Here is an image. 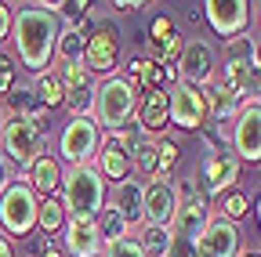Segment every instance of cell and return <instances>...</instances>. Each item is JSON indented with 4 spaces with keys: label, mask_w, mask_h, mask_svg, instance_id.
Listing matches in <instances>:
<instances>
[{
    "label": "cell",
    "mask_w": 261,
    "mask_h": 257,
    "mask_svg": "<svg viewBox=\"0 0 261 257\" xmlns=\"http://www.w3.org/2000/svg\"><path fill=\"white\" fill-rule=\"evenodd\" d=\"M62 37V18L47 4H25L11 18V40L18 47V62L29 73H47Z\"/></svg>",
    "instance_id": "1"
},
{
    "label": "cell",
    "mask_w": 261,
    "mask_h": 257,
    "mask_svg": "<svg viewBox=\"0 0 261 257\" xmlns=\"http://www.w3.org/2000/svg\"><path fill=\"white\" fill-rule=\"evenodd\" d=\"M106 207V178L94 167H69L62 174V210L69 221H94Z\"/></svg>",
    "instance_id": "2"
},
{
    "label": "cell",
    "mask_w": 261,
    "mask_h": 257,
    "mask_svg": "<svg viewBox=\"0 0 261 257\" xmlns=\"http://www.w3.org/2000/svg\"><path fill=\"white\" fill-rule=\"evenodd\" d=\"M181 51H185V40H181V37L174 33V37H171L167 44H163V47H160L156 54H160V62H163V66H178V58H181Z\"/></svg>",
    "instance_id": "34"
},
{
    "label": "cell",
    "mask_w": 261,
    "mask_h": 257,
    "mask_svg": "<svg viewBox=\"0 0 261 257\" xmlns=\"http://www.w3.org/2000/svg\"><path fill=\"white\" fill-rule=\"evenodd\" d=\"M98 257H145V253H142V246L130 239V236H123V239H116V243H106Z\"/></svg>",
    "instance_id": "31"
},
{
    "label": "cell",
    "mask_w": 261,
    "mask_h": 257,
    "mask_svg": "<svg viewBox=\"0 0 261 257\" xmlns=\"http://www.w3.org/2000/svg\"><path fill=\"white\" fill-rule=\"evenodd\" d=\"M0 141H4V149H0V152L8 156V163H15L18 170H29V167L44 156L47 134H40L29 120L11 116L4 127H0Z\"/></svg>",
    "instance_id": "5"
},
{
    "label": "cell",
    "mask_w": 261,
    "mask_h": 257,
    "mask_svg": "<svg viewBox=\"0 0 261 257\" xmlns=\"http://www.w3.org/2000/svg\"><path fill=\"white\" fill-rule=\"evenodd\" d=\"M138 109V98L135 91H130V83L123 76H109L106 83L94 87V105H91V120L98 123V131H123V127L130 123V116H135Z\"/></svg>",
    "instance_id": "3"
},
{
    "label": "cell",
    "mask_w": 261,
    "mask_h": 257,
    "mask_svg": "<svg viewBox=\"0 0 261 257\" xmlns=\"http://www.w3.org/2000/svg\"><path fill=\"white\" fill-rule=\"evenodd\" d=\"M257 25H261V11H257Z\"/></svg>",
    "instance_id": "44"
},
{
    "label": "cell",
    "mask_w": 261,
    "mask_h": 257,
    "mask_svg": "<svg viewBox=\"0 0 261 257\" xmlns=\"http://www.w3.org/2000/svg\"><path fill=\"white\" fill-rule=\"evenodd\" d=\"M247 207H250V199L243 196V192H225V196H221V217L232 221V224L247 214Z\"/></svg>",
    "instance_id": "29"
},
{
    "label": "cell",
    "mask_w": 261,
    "mask_h": 257,
    "mask_svg": "<svg viewBox=\"0 0 261 257\" xmlns=\"http://www.w3.org/2000/svg\"><path fill=\"white\" fill-rule=\"evenodd\" d=\"M11 18H15V11H11L8 4H0V40L11 37Z\"/></svg>",
    "instance_id": "36"
},
{
    "label": "cell",
    "mask_w": 261,
    "mask_h": 257,
    "mask_svg": "<svg viewBox=\"0 0 261 257\" xmlns=\"http://www.w3.org/2000/svg\"><path fill=\"white\" fill-rule=\"evenodd\" d=\"M236 178H240V159L228 152V149H221V152H207V159H203L200 178H196V181H200L203 196L214 199V196H221L225 188H232Z\"/></svg>",
    "instance_id": "11"
},
{
    "label": "cell",
    "mask_w": 261,
    "mask_h": 257,
    "mask_svg": "<svg viewBox=\"0 0 261 257\" xmlns=\"http://www.w3.org/2000/svg\"><path fill=\"white\" fill-rule=\"evenodd\" d=\"M84 44H87V37L80 33V29H62V37H58V47H55V54L62 58V66L65 62H84Z\"/></svg>",
    "instance_id": "24"
},
{
    "label": "cell",
    "mask_w": 261,
    "mask_h": 257,
    "mask_svg": "<svg viewBox=\"0 0 261 257\" xmlns=\"http://www.w3.org/2000/svg\"><path fill=\"white\" fill-rule=\"evenodd\" d=\"M135 149H138V138L127 131H109L106 138H102V145H98V174L102 178H109V181H123V178H130V167H135Z\"/></svg>",
    "instance_id": "7"
},
{
    "label": "cell",
    "mask_w": 261,
    "mask_h": 257,
    "mask_svg": "<svg viewBox=\"0 0 261 257\" xmlns=\"http://www.w3.org/2000/svg\"><path fill=\"white\" fill-rule=\"evenodd\" d=\"M203 15L211 22V29L225 40H236L243 37V29L250 25V4L247 0H207Z\"/></svg>",
    "instance_id": "10"
},
{
    "label": "cell",
    "mask_w": 261,
    "mask_h": 257,
    "mask_svg": "<svg viewBox=\"0 0 261 257\" xmlns=\"http://www.w3.org/2000/svg\"><path fill=\"white\" fill-rule=\"evenodd\" d=\"M257 221H261V199H257Z\"/></svg>",
    "instance_id": "42"
},
{
    "label": "cell",
    "mask_w": 261,
    "mask_h": 257,
    "mask_svg": "<svg viewBox=\"0 0 261 257\" xmlns=\"http://www.w3.org/2000/svg\"><path fill=\"white\" fill-rule=\"evenodd\" d=\"M37 192L29 188L25 178L11 181L4 188V196H0V224H4L8 236H29L33 229H37Z\"/></svg>",
    "instance_id": "4"
},
{
    "label": "cell",
    "mask_w": 261,
    "mask_h": 257,
    "mask_svg": "<svg viewBox=\"0 0 261 257\" xmlns=\"http://www.w3.org/2000/svg\"><path fill=\"white\" fill-rule=\"evenodd\" d=\"M156 149H160V178L167 181V174H171V167L178 163V156H181V152H178L174 141H156Z\"/></svg>",
    "instance_id": "33"
},
{
    "label": "cell",
    "mask_w": 261,
    "mask_h": 257,
    "mask_svg": "<svg viewBox=\"0 0 261 257\" xmlns=\"http://www.w3.org/2000/svg\"><path fill=\"white\" fill-rule=\"evenodd\" d=\"M120 62V37L116 25H98L84 44V69L87 73H113Z\"/></svg>",
    "instance_id": "12"
},
{
    "label": "cell",
    "mask_w": 261,
    "mask_h": 257,
    "mask_svg": "<svg viewBox=\"0 0 261 257\" xmlns=\"http://www.w3.org/2000/svg\"><path fill=\"white\" fill-rule=\"evenodd\" d=\"M0 257H15V246H11L8 236H0Z\"/></svg>",
    "instance_id": "39"
},
{
    "label": "cell",
    "mask_w": 261,
    "mask_h": 257,
    "mask_svg": "<svg viewBox=\"0 0 261 257\" xmlns=\"http://www.w3.org/2000/svg\"><path fill=\"white\" fill-rule=\"evenodd\" d=\"M37 257H62V253H58V250H51V246H47V250H44V253H37Z\"/></svg>",
    "instance_id": "41"
},
{
    "label": "cell",
    "mask_w": 261,
    "mask_h": 257,
    "mask_svg": "<svg viewBox=\"0 0 261 257\" xmlns=\"http://www.w3.org/2000/svg\"><path fill=\"white\" fill-rule=\"evenodd\" d=\"M25 181H29V188H33V192H40V196L47 199L55 188H62V163H58V159H51V156L44 152L37 163L25 170Z\"/></svg>",
    "instance_id": "17"
},
{
    "label": "cell",
    "mask_w": 261,
    "mask_h": 257,
    "mask_svg": "<svg viewBox=\"0 0 261 257\" xmlns=\"http://www.w3.org/2000/svg\"><path fill=\"white\" fill-rule=\"evenodd\" d=\"M0 127H4V120H0Z\"/></svg>",
    "instance_id": "45"
},
{
    "label": "cell",
    "mask_w": 261,
    "mask_h": 257,
    "mask_svg": "<svg viewBox=\"0 0 261 257\" xmlns=\"http://www.w3.org/2000/svg\"><path fill=\"white\" fill-rule=\"evenodd\" d=\"M33 94H37V102H40L44 109H55V105H62V102H65V87H62V76H58V69H47V73H40V76H37V83H33Z\"/></svg>",
    "instance_id": "20"
},
{
    "label": "cell",
    "mask_w": 261,
    "mask_h": 257,
    "mask_svg": "<svg viewBox=\"0 0 261 257\" xmlns=\"http://www.w3.org/2000/svg\"><path fill=\"white\" fill-rule=\"evenodd\" d=\"M145 73H149V58H130L127 62V83H130V91H135V98H142V94L149 91Z\"/></svg>",
    "instance_id": "28"
},
{
    "label": "cell",
    "mask_w": 261,
    "mask_h": 257,
    "mask_svg": "<svg viewBox=\"0 0 261 257\" xmlns=\"http://www.w3.org/2000/svg\"><path fill=\"white\" fill-rule=\"evenodd\" d=\"M142 246L145 257H167L171 253V229H156V224H145L142 236L135 239Z\"/></svg>",
    "instance_id": "21"
},
{
    "label": "cell",
    "mask_w": 261,
    "mask_h": 257,
    "mask_svg": "<svg viewBox=\"0 0 261 257\" xmlns=\"http://www.w3.org/2000/svg\"><path fill=\"white\" fill-rule=\"evenodd\" d=\"M135 167H138L149 181H163V178H160V149H156V141H138V149H135Z\"/></svg>",
    "instance_id": "25"
},
{
    "label": "cell",
    "mask_w": 261,
    "mask_h": 257,
    "mask_svg": "<svg viewBox=\"0 0 261 257\" xmlns=\"http://www.w3.org/2000/svg\"><path fill=\"white\" fill-rule=\"evenodd\" d=\"M149 33H152V47L160 51L163 44L174 37V22H171L167 15H156V18H152V25H149Z\"/></svg>",
    "instance_id": "32"
},
{
    "label": "cell",
    "mask_w": 261,
    "mask_h": 257,
    "mask_svg": "<svg viewBox=\"0 0 261 257\" xmlns=\"http://www.w3.org/2000/svg\"><path fill=\"white\" fill-rule=\"evenodd\" d=\"M37 229L44 232V236H51V232H58V229H65V210H62V199H40L37 203Z\"/></svg>",
    "instance_id": "22"
},
{
    "label": "cell",
    "mask_w": 261,
    "mask_h": 257,
    "mask_svg": "<svg viewBox=\"0 0 261 257\" xmlns=\"http://www.w3.org/2000/svg\"><path fill=\"white\" fill-rule=\"evenodd\" d=\"M113 8H116V11H127V15H130V11H142L145 4H138V0H135V4H130V0H116Z\"/></svg>",
    "instance_id": "38"
},
{
    "label": "cell",
    "mask_w": 261,
    "mask_h": 257,
    "mask_svg": "<svg viewBox=\"0 0 261 257\" xmlns=\"http://www.w3.org/2000/svg\"><path fill=\"white\" fill-rule=\"evenodd\" d=\"M138 123L145 127L149 134H160L163 127L171 123V116H167V91H145V94H142Z\"/></svg>",
    "instance_id": "18"
},
{
    "label": "cell",
    "mask_w": 261,
    "mask_h": 257,
    "mask_svg": "<svg viewBox=\"0 0 261 257\" xmlns=\"http://www.w3.org/2000/svg\"><path fill=\"white\" fill-rule=\"evenodd\" d=\"M214 73V51L203 44V40H192L185 44L181 58H178V76L181 83H192V87H203Z\"/></svg>",
    "instance_id": "15"
},
{
    "label": "cell",
    "mask_w": 261,
    "mask_h": 257,
    "mask_svg": "<svg viewBox=\"0 0 261 257\" xmlns=\"http://www.w3.org/2000/svg\"><path fill=\"white\" fill-rule=\"evenodd\" d=\"M58 76H62V87H65V91L91 83V76H87V69H84V62H65V66H58Z\"/></svg>",
    "instance_id": "30"
},
{
    "label": "cell",
    "mask_w": 261,
    "mask_h": 257,
    "mask_svg": "<svg viewBox=\"0 0 261 257\" xmlns=\"http://www.w3.org/2000/svg\"><path fill=\"white\" fill-rule=\"evenodd\" d=\"M240 257H261V253H240Z\"/></svg>",
    "instance_id": "43"
},
{
    "label": "cell",
    "mask_w": 261,
    "mask_h": 257,
    "mask_svg": "<svg viewBox=\"0 0 261 257\" xmlns=\"http://www.w3.org/2000/svg\"><path fill=\"white\" fill-rule=\"evenodd\" d=\"M8 185H11V163H8V156L0 152V196H4Z\"/></svg>",
    "instance_id": "37"
},
{
    "label": "cell",
    "mask_w": 261,
    "mask_h": 257,
    "mask_svg": "<svg viewBox=\"0 0 261 257\" xmlns=\"http://www.w3.org/2000/svg\"><path fill=\"white\" fill-rule=\"evenodd\" d=\"M15 91V62L0 54V98H8Z\"/></svg>",
    "instance_id": "35"
},
{
    "label": "cell",
    "mask_w": 261,
    "mask_h": 257,
    "mask_svg": "<svg viewBox=\"0 0 261 257\" xmlns=\"http://www.w3.org/2000/svg\"><path fill=\"white\" fill-rule=\"evenodd\" d=\"M250 66L261 73V40H257V44H254V51H250Z\"/></svg>",
    "instance_id": "40"
},
{
    "label": "cell",
    "mask_w": 261,
    "mask_h": 257,
    "mask_svg": "<svg viewBox=\"0 0 261 257\" xmlns=\"http://www.w3.org/2000/svg\"><path fill=\"white\" fill-rule=\"evenodd\" d=\"M73 116H91V105H94V83H84V87H73L65 91V102Z\"/></svg>",
    "instance_id": "26"
},
{
    "label": "cell",
    "mask_w": 261,
    "mask_h": 257,
    "mask_svg": "<svg viewBox=\"0 0 261 257\" xmlns=\"http://www.w3.org/2000/svg\"><path fill=\"white\" fill-rule=\"evenodd\" d=\"M65 250L73 257H98L102 253V236H98V221H69L65 224Z\"/></svg>",
    "instance_id": "16"
},
{
    "label": "cell",
    "mask_w": 261,
    "mask_h": 257,
    "mask_svg": "<svg viewBox=\"0 0 261 257\" xmlns=\"http://www.w3.org/2000/svg\"><path fill=\"white\" fill-rule=\"evenodd\" d=\"M178 210V192L171 181H149L142 192V221L156 224V229H171Z\"/></svg>",
    "instance_id": "13"
},
{
    "label": "cell",
    "mask_w": 261,
    "mask_h": 257,
    "mask_svg": "<svg viewBox=\"0 0 261 257\" xmlns=\"http://www.w3.org/2000/svg\"><path fill=\"white\" fill-rule=\"evenodd\" d=\"M167 116H171V123L181 127V131H203L207 120H211L203 87H192V83H181L178 80L167 91Z\"/></svg>",
    "instance_id": "8"
},
{
    "label": "cell",
    "mask_w": 261,
    "mask_h": 257,
    "mask_svg": "<svg viewBox=\"0 0 261 257\" xmlns=\"http://www.w3.org/2000/svg\"><path fill=\"white\" fill-rule=\"evenodd\" d=\"M94 221H98V236H102V246H106V243L123 239V236H127V229H130V224L120 217V210H113V207H102V214H98Z\"/></svg>",
    "instance_id": "23"
},
{
    "label": "cell",
    "mask_w": 261,
    "mask_h": 257,
    "mask_svg": "<svg viewBox=\"0 0 261 257\" xmlns=\"http://www.w3.org/2000/svg\"><path fill=\"white\" fill-rule=\"evenodd\" d=\"M102 145V131L91 116H69L58 134V152L69 167H91V159L98 156Z\"/></svg>",
    "instance_id": "6"
},
{
    "label": "cell",
    "mask_w": 261,
    "mask_h": 257,
    "mask_svg": "<svg viewBox=\"0 0 261 257\" xmlns=\"http://www.w3.org/2000/svg\"><path fill=\"white\" fill-rule=\"evenodd\" d=\"M58 18H65V22H69L73 29L87 18V11H91V4H87V0H76V4H73V0H65V4H47Z\"/></svg>",
    "instance_id": "27"
},
{
    "label": "cell",
    "mask_w": 261,
    "mask_h": 257,
    "mask_svg": "<svg viewBox=\"0 0 261 257\" xmlns=\"http://www.w3.org/2000/svg\"><path fill=\"white\" fill-rule=\"evenodd\" d=\"M232 149L236 159L261 163V102H247L232 123Z\"/></svg>",
    "instance_id": "9"
},
{
    "label": "cell",
    "mask_w": 261,
    "mask_h": 257,
    "mask_svg": "<svg viewBox=\"0 0 261 257\" xmlns=\"http://www.w3.org/2000/svg\"><path fill=\"white\" fill-rule=\"evenodd\" d=\"M142 192L145 185L135 181V178H123L113 192V210H120V217L130 224V221H142Z\"/></svg>",
    "instance_id": "19"
},
{
    "label": "cell",
    "mask_w": 261,
    "mask_h": 257,
    "mask_svg": "<svg viewBox=\"0 0 261 257\" xmlns=\"http://www.w3.org/2000/svg\"><path fill=\"white\" fill-rule=\"evenodd\" d=\"M196 257H240V229L225 217H211L196 239Z\"/></svg>",
    "instance_id": "14"
}]
</instances>
